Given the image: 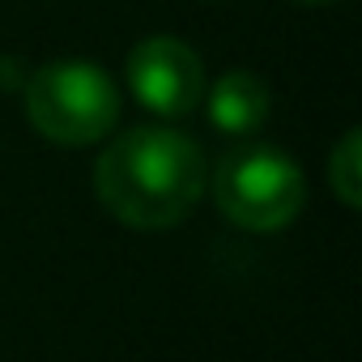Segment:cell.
<instances>
[{"label":"cell","mask_w":362,"mask_h":362,"mask_svg":"<svg viewBox=\"0 0 362 362\" xmlns=\"http://www.w3.org/2000/svg\"><path fill=\"white\" fill-rule=\"evenodd\" d=\"M205 179V153L192 136L141 124L98 153L94 192L115 222L132 230H166L197 209Z\"/></svg>","instance_id":"6da1fadb"},{"label":"cell","mask_w":362,"mask_h":362,"mask_svg":"<svg viewBox=\"0 0 362 362\" xmlns=\"http://www.w3.org/2000/svg\"><path fill=\"white\" fill-rule=\"evenodd\" d=\"M26 119L52 145H94L119 124V86L90 60L43 64L26 81Z\"/></svg>","instance_id":"7a4b0ae2"},{"label":"cell","mask_w":362,"mask_h":362,"mask_svg":"<svg viewBox=\"0 0 362 362\" xmlns=\"http://www.w3.org/2000/svg\"><path fill=\"white\" fill-rule=\"evenodd\" d=\"M214 201L239 230H281L303 214L307 179L294 158L273 145H235L214 170Z\"/></svg>","instance_id":"3957f363"},{"label":"cell","mask_w":362,"mask_h":362,"mask_svg":"<svg viewBox=\"0 0 362 362\" xmlns=\"http://www.w3.org/2000/svg\"><path fill=\"white\" fill-rule=\"evenodd\" d=\"M124 81L132 98L162 115V119H184L201 107L205 94V64L201 56L175 35H149L141 39L124 60Z\"/></svg>","instance_id":"277c9868"},{"label":"cell","mask_w":362,"mask_h":362,"mask_svg":"<svg viewBox=\"0 0 362 362\" xmlns=\"http://www.w3.org/2000/svg\"><path fill=\"white\" fill-rule=\"evenodd\" d=\"M269 119V86L252 69H230L209 90V124L226 136H252Z\"/></svg>","instance_id":"5b68a950"},{"label":"cell","mask_w":362,"mask_h":362,"mask_svg":"<svg viewBox=\"0 0 362 362\" xmlns=\"http://www.w3.org/2000/svg\"><path fill=\"white\" fill-rule=\"evenodd\" d=\"M328 188L345 209H362V132L349 128L328 153Z\"/></svg>","instance_id":"8992f818"},{"label":"cell","mask_w":362,"mask_h":362,"mask_svg":"<svg viewBox=\"0 0 362 362\" xmlns=\"http://www.w3.org/2000/svg\"><path fill=\"white\" fill-rule=\"evenodd\" d=\"M294 5H337V0H294Z\"/></svg>","instance_id":"52a82bcc"}]
</instances>
